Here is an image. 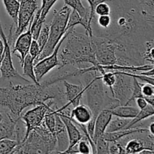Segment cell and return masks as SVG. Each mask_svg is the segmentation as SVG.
Masks as SVG:
<instances>
[{
	"label": "cell",
	"mask_w": 154,
	"mask_h": 154,
	"mask_svg": "<svg viewBox=\"0 0 154 154\" xmlns=\"http://www.w3.org/2000/svg\"><path fill=\"white\" fill-rule=\"evenodd\" d=\"M63 1L65 2L66 5L72 8L73 10L76 11L81 17L88 20L89 15H90V10L83 5L81 0H63Z\"/></svg>",
	"instance_id": "obj_23"
},
{
	"label": "cell",
	"mask_w": 154,
	"mask_h": 154,
	"mask_svg": "<svg viewBox=\"0 0 154 154\" xmlns=\"http://www.w3.org/2000/svg\"><path fill=\"white\" fill-rule=\"evenodd\" d=\"M111 13V8L107 2H101L97 5L95 8V14L99 16L102 15H109Z\"/></svg>",
	"instance_id": "obj_34"
},
{
	"label": "cell",
	"mask_w": 154,
	"mask_h": 154,
	"mask_svg": "<svg viewBox=\"0 0 154 154\" xmlns=\"http://www.w3.org/2000/svg\"><path fill=\"white\" fill-rule=\"evenodd\" d=\"M20 143L17 140L10 139V138H3L0 140V154L2 153H11L16 146Z\"/></svg>",
	"instance_id": "obj_27"
},
{
	"label": "cell",
	"mask_w": 154,
	"mask_h": 154,
	"mask_svg": "<svg viewBox=\"0 0 154 154\" xmlns=\"http://www.w3.org/2000/svg\"><path fill=\"white\" fill-rule=\"evenodd\" d=\"M154 114V108L153 105H147V106L144 109L139 110L138 113L137 114V115L135 117L132 118V120H130V122L129 123V124L126 126L124 129H129L133 128L134 126L138 123L139 122L142 121V120H145V119L149 118V117H153Z\"/></svg>",
	"instance_id": "obj_21"
},
{
	"label": "cell",
	"mask_w": 154,
	"mask_h": 154,
	"mask_svg": "<svg viewBox=\"0 0 154 154\" xmlns=\"http://www.w3.org/2000/svg\"><path fill=\"white\" fill-rule=\"evenodd\" d=\"M100 78L104 85L108 87V89L112 87L116 81V75L113 71H108V72H105L101 74Z\"/></svg>",
	"instance_id": "obj_30"
},
{
	"label": "cell",
	"mask_w": 154,
	"mask_h": 154,
	"mask_svg": "<svg viewBox=\"0 0 154 154\" xmlns=\"http://www.w3.org/2000/svg\"><path fill=\"white\" fill-rule=\"evenodd\" d=\"M58 0H42V7L39 9L40 10V17H39L38 22L40 23H44L45 22L47 15L51 11V8L54 6Z\"/></svg>",
	"instance_id": "obj_26"
},
{
	"label": "cell",
	"mask_w": 154,
	"mask_h": 154,
	"mask_svg": "<svg viewBox=\"0 0 154 154\" xmlns=\"http://www.w3.org/2000/svg\"><path fill=\"white\" fill-rule=\"evenodd\" d=\"M49 29H50V24L44 23L42 24V29L39 32L38 37L37 38V42L39 45V47L41 48V51H42L43 48H45V45H46L47 42H48V36H49Z\"/></svg>",
	"instance_id": "obj_28"
},
{
	"label": "cell",
	"mask_w": 154,
	"mask_h": 154,
	"mask_svg": "<svg viewBox=\"0 0 154 154\" xmlns=\"http://www.w3.org/2000/svg\"><path fill=\"white\" fill-rule=\"evenodd\" d=\"M63 85L66 89V92H65L66 99L68 101V102L60 108H57V111H63V110L66 109V108H69V105H72L74 108V107L81 104L83 95L84 93V86L83 84L76 85V84H70L66 80H63Z\"/></svg>",
	"instance_id": "obj_11"
},
{
	"label": "cell",
	"mask_w": 154,
	"mask_h": 154,
	"mask_svg": "<svg viewBox=\"0 0 154 154\" xmlns=\"http://www.w3.org/2000/svg\"><path fill=\"white\" fill-rule=\"evenodd\" d=\"M147 132H148V129L132 128V129H122V130L116 131V132H105L102 137L104 138V139H105L108 142H116V141H120L122 138H124L125 137H127L129 135Z\"/></svg>",
	"instance_id": "obj_19"
},
{
	"label": "cell",
	"mask_w": 154,
	"mask_h": 154,
	"mask_svg": "<svg viewBox=\"0 0 154 154\" xmlns=\"http://www.w3.org/2000/svg\"><path fill=\"white\" fill-rule=\"evenodd\" d=\"M42 51H41V48L39 47V45L38 44L37 41L32 39L31 42V45H30L29 49V54L34 59V60H35L38 57V56L41 54Z\"/></svg>",
	"instance_id": "obj_36"
},
{
	"label": "cell",
	"mask_w": 154,
	"mask_h": 154,
	"mask_svg": "<svg viewBox=\"0 0 154 154\" xmlns=\"http://www.w3.org/2000/svg\"><path fill=\"white\" fill-rule=\"evenodd\" d=\"M66 39V45L58 54V69L69 65L77 69H86L90 67L89 65H99L93 51L91 37L87 33L78 32L73 28Z\"/></svg>",
	"instance_id": "obj_2"
},
{
	"label": "cell",
	"mask_w": 154,
	"mask_h": 154,
	"mask_svg": "<svg viewBox=\"0 0 154 154\" xmlns=\"http://www.w3.org/2000/svg\"><path fill=\"white\" fill-rule=\"evenodd\" d=\"M17 120L18 119L14 118L10 113L5 112L4 117L0 123V140L3 138L16 140V125Z\"/></svg>",
	"instance_id": "obj_16"
},
{
	"label": "cell",
	"mask_w": 154,
	"mask_h": 154,
	"mask_svg": "<svg viewBox=\"0 0 154 154\" xmlns=\"http://www.w3.org/2000/svg\"><path fill=\"white\" fill-rule=\"evenodd\" d=\"M28 27V29L26 32L21 33L17 37V40L14 45L13 51H11L13 54H16V53L18 54H17V56L20 59V66H22L25 57L29 54V49L32 41V35L29 24Z\"/></svg>",
	"instance_id": "obj_13"
},
{
	"label": "cell",
	"mask_w": 154,
	"mask_h": 154,
	"mask_svg": "<svg viewBox=\"0 0 154 154\" xmlns=\"http://www.w3.org/2000/svg\"><path fill=\"white\" fill-rule=\"evenodd\" d=\"M55 104L57 103L54 100H48L46 102L41 104V105H35L34 108L26 111L23 115L21 116V120L24 122V124L26 126L25 136H24L23 139L22 140L21 142H23L27 138L29 133L32 129L39 126L43 123L47 111L51 107L54 106Z\"/></svg>",
	"instance_id": "obj_6"
},
{
	"label": "cell",
	"mask_w": 154,
	"mask_h": 154,
	"mask_svg": "<svg viewBox=\"0 0 154 154\" xmlns=\"http://www.w3.org/2000/svg\"><path fill=\"white\" fill-rule=\"evenodd\" d=\"M116 75V81L109 89L111 96L120 102V105L126 104L132 93V78L125 75L122 71H113Z\"/></svg>",
	"instance_id": "obj_9"
},
{
	"label": "cell",
	"mask_w": 154,
	"mask_h": 154,
	"mask_svg": "<svg viewBox=\"0 0 154 154\" xmlns=\"http://www.w3.org/2000/svg\"><path fill=\"white\" fill-rule=\"evenodd\" d=\"M4 115H5V112H1V111H0V123H1L3 117H4Z\"/></svg>",
	"instance_id": "obj_42"
},
{
	"label": "cell",
	"mask_w": 154,
	"mask_h": 154,
	"mask_svg": "<svg viewBox=\"0 0 154 154\" xmlns=\"http://www.w3.org/2000/svg\"><path fill=\"white\" fill-rule=\"evenodd\" d=\"M111 21H112V17L109 14L99 16L97 22L101 28L104 29H108L110 27V26H111Z\"/></svg>",
	"instance_id": "obj_35"
},
{
	"label": "cell",
	"mask_w": 154,
	"mask_h": 154,
	"mask_svg": "<svg viewBox=\"0 0 154 154\" xmlns=\"http://www.w3.org/2000/svg\"><path fill=\"white\" fill-rule=\"evenodd\" d=\"M69 117L73 122H76L81 124H87L88 122L93 118V114L87 105L79 104L77 106L74 107L71 111Z\"/></svg>",
	"instance_id": "obj_18"
},
{
	"label": "cell",
	"mask_w": 154,
	"mask_h": 154,
	"mask_svg": "<svg viewBox=\"0 0 154 154\" xmlns=\"http://www.w3.org/2000/svg\"><path fill=\"white\" fill-rule=\"evenodd\" d=\"M135 102H136L137 105H138V108L140 110L145 108L148 105V103H147V102L144 98H138V99H135Z\"/></svg>",
	"instance_id": "obj_38"
},
{
	"label": "cell",
	"mask_w": 154,
	"mask_h": 154,
	"mask_svg": "<svg viewBox=\"0 0 154 154\" xmlns=\"http://www.w3.org/2000/svg\"><path fill=\"white\" fill-rule=\"evenodd\" d=\"M3 4L10 17L13 20L14 23L17 24V13L19 9V2L18 0H2Z\"/></svg>",
	"instance_id": "obj_24"
},
{
	"label": "cell",
	"mask_w": 154,
	"mask_h": 154,
	"mask_svg": "<svg viewBox=\"0 0 154 154\" xmlns=\"http://www.w3.org/2000/svg\"><path fill=\"white\" fill-rule=\"evenodd\" d=\"M112 117L113 115L111 111L108 109L102 110L98 114L95 120L94 135L93 138V142H96L99 137L102 136L105 134L110 121L112 120Z\"/></svg>",
	"instance_id": "obj_17"
},
{
	"label": "cell",
	"mask_w": 154,
	"mask_h": 154,
	"mask_svg": "<svg viewBox=\"0 0 154 154\" xmlns=\"http://www.w3.org/2000/svg\"><path fill=\"white\" fill-rule=\"evenodd\" d=\"M149 132H150L151 135H154V123L153 121L151 122V123H150V125L149 126V129H148Z\"/></svg>",
	"instance_id": "obj_41"
},
{
	"label": "cell",
	"mask_w": 154,
	"mask_h": 154,
	"mask_svg": "<svg viewBox=\"0 0 154 154\" xmlns=\"http://www.w3.org/2000/svg\"><path fill=\"white\" fill-rule=\"evenodd\" d=\"M131 119L127 118H121V117H117L115 120L110 121L108 127L106 129L105 132H113L116 131L122 130L126 128V126L129 124Z\"/></svg>",
	"instance_id": "obj_25"
},
{
	"label": "cell",
	"mask_w": 154,
	"mask_h": 154,
	"mask_svg": "<svg viewBox=\"0 0 154 154\" xmlns=\"http://www.w3.org/2000/svg\"><path fill=\"white\" fill-rule=\"evenodd\" d=\"M77 148H78V153H92L91 145L84 135H83V138L77 144Z\"/></svg>",
	"instance_id": "obj_32"
},
{
	"label": "cell",
	"mask_w": 154,
	"mask_h": 154,
	"mask_svg": "<svg viewBox=\"0 0 154 154\" xmlns=\"http://www.w3.org/2000/svg\"><path fill=\"white\" fill-rule=\"evenodd\" d=\"M154 135H148L147 138H134L131 139L124 146L126 153H141L144 150H150L154 151Z\"/></svg>",
	"instance_id": "obj_14"
},
{
	"label": "cell",
	"mask_w": 154,
	"mask_h": 154,
	"mask_svg": "<svg viewBox=\"0 0 154 154\" xmlns=\"http://www.w3.org/2000/svg\"><path fill=\"white\" fill-rule=\"evenodd\" d=\"M113 116L121 118L132 119L137 115L139 109L136 107L131 105H119L117 108L110 110Z\"/></svg>",
	"instance_id": "obj_20"
},
{
	"label": "cell",
	"mask_w": 154,
	"mask_h": 154,
	"mask_svg": "<svg viewBox=\"0 0 154 154\" xmlns=\"http://www.w3.org/2000/svg\"><path fill=\"white\" fill-rule=\"evenodd\" d=\"M96 153H109V142L104 139L102 136L99 137L95 142Z\"/></svg>",
	"instance_id": "obj_33"
},
{
	"label": "cell",
	"mask_w": 154,
	"mask_h": 154,
	"mask_svg": "<svg viewBox=\"0 0 154 154\" xmlns=\"http://www.w3.org/2000/svg\"><path fill=\"white\" fill-rule=\"evenodd\" d=\"M55 135L57 138V153H63V152L68 148L69 144V137H68L66 128L61 118L58 115L55 110Z\"/></svg>",
	"instance_id": "obj_15"
},
{
	"label": "cell",
	"mask_w": 154,
	"mask_h": 154,
	"mask_svg": "<svg viewBox=\"0 0 154 154\" xmlns=\"http://www.w3.org/2000/svg\"><path fill=\"white\" fill-rule=\"evenodd\" d=\"M87 2L90 5V15H89L88 19V26L90 29H92V23H93V20H94L95 16H96V14H95V8H96V5L101 2H111V0H87Z\"/></svg>",
	"instance_id": "obj_31"
},
{
	"label": "cell",
	"mask_w": 154,
	"mask_h": 154,
	"mask_svg": "<svg viewBox=\"0 0 154 154\" xmlns=\"http://www.w3.org/2000/svg\"><path fill=\"white\" fill-rule=\"evenodd\" d=\"M38 0H18L19 9L17 13V28L14 33H12V39H15L19 35L27 29L30 21L38 9Z\"/></svg>",
	"instance_id": "obj_8"
},
{
	"label": "cell",
	"mask_w": 154,
	"mask_h": 154,
	"mask_svg": "<svg viewBox=\"0 0 154 154\" xmlns=\"http://www.w3.org/2000/svg\"><path fill=\"white\" fill-rule=\"evenodd\" d=\"M109 153H119V148L116 142H109Z\"/></svg>",
	"instance_id": "obj_39"
},
{
	"label": "cell",
	"mask_w": 154,
	"mask_h": 154,
	"mask_svg": "<svg viewBox=\"0 0 154 154\" xmlns=\"http://www.w3.org/2000/svg\"><path fill=\"white\" fill-rule=\"evenodd\" d=\"M48 100H54L56 103L64 105L66 95L64 90L57 84L45 86L40 84L9 85L0 87V107L6 108L14 119L20 118L21 114L28 107L38 105Z\"/></svg>",
	"instance_id": "obj_1"
},
{
	"label": "cell",
	"mask_w": 154,
	"mask_h": 154,
	"mask_svg": "<svg viewBox=\"0 0 154 154\" xmlns=\"http://www.w3.org/2000/svg\"><path fill=\"white\" fill-rule=\"evenodd\" d=\"M72 29L73 28L69 29L66 32V33H65L64 35L63 36L61 40L60 41V42L57 44L56 48H54L52 54H51L49 56L43 58L42 60H39L38 62H37V63L34 65L35 75V78L38 82L40 83L41 80L42 79V78H43L45 75H47L48 72H51V71L52 70V69H54L55 67H58V66H60V63H59L58 59V54L59 52H60V48H61L63 43L64 42V41L66 40L67 35L69 34V32H70Z\"/></svg>",
	"instance_id": "obj_10"
},
{
	"label": "cell",
	"mask_w": 154,
	"mask_h": 154,
	"mask_svg": "<svg viewBox=\"0 0 154 154\" xmlns=\"http://www.w3.org/2000/svg\"><path fill=\"white\" fill-rule=\"evenodd\" d=\"M57 145L55 133L50 132L43 122L32 129L11 153H57Z\"/></svg>",
	"instance_id": "obj_4"
},
{
	"label": "cell",
	"mask_w": 154,
	"mask_h": 154,
	"mask_svg": "<svg viewBox=\"0 0 154 154\" xmlns=\"http://www.w3.org/2000/svg\"><path fill=\"white\" fill-rule=\"evenodd\" d=\"M71 11L72 9L66 5H65L59 11H54V17L52 21L50 23L49 36H48V42L41 54L34 60V64L52 54L54 48L66 33V26Z\"/></svg>",
	"instance_id": "obj_5"
},
{
	"label": "cell",
	"mask_w": 154,
	"mask_h": 154,
	"mask_svg": "<svg viewBox=\"0 0 154 154\" xmlns=\"http://www.w3.org/2000/svg\"><path fill=\"white\" fill-rule=\"evenodd\" d=\"M81 76H83L82 84L84 86V93L86 95L87 105L91 110L93 119L96 120L102 110H112L120 105L117 99L109 95L99 72L90 71Z\"/></svg>",
	"instance_id": "obj_3"
},
{
	"label": "cell",
	"mask_w": 154,
	"mask_h": 154,
	"mask_svg": "<svg viewBox=\"0 0 154 154\" xmlns=\"http://www.w3.org/2000/svg\"><path fill=\"white\" fill-rule=\"evenodd\" d=\"M56 112L58 114V115L60 116V118H61L62 121L63 122V123H64L65 126H66L68 137H69V144L68 148L63 152V153H65L66 151L69 150L71 148H72L74 146L76 145V144H78V141L83 138V134L81 133V132L80 131V129H78V126H77L76 125L73 123V121L71 120L69 114H66V113H64L63 111H56Z\"/></svg>",
	"instance_id": "obj_12"
},
{
	"label": "cell",
	"mask_w": 154,
	"mask_h": 154,
	"mask_svg": "<svg viewBox=\"0 0 154 154\" xmlns=\"http://www.w3.org/2000/svg\"><path fill=\"white\" fill-rule=\"evenodd\" d=\"M34 59L28 54L24 58L23 64L21 66L23 70V75L29 78L34 82V84H40V83L38 82L36 80L34 72Z\"/></svg>",
	"instance_id": "obj_22"
},
{
	"label": "cell",
	"mask_w": 154,
	"mask_h": 154,
	"mask_svg": "<svg viewBox=\"0 0 154 154\" xmlns=\"http://www.w3.org/2000/svg\"><path fill=\"white\" fill-rule=\"evenodd\" d=\"M0 36L2 39L3 44H4L3 59L0 64V75L1 77L3 79L18 78V79H20L26 82H29V80L20 75L19 72L14 66L10 46L11 42H9L8 38H7V36L5 35L1 20H0Z\"/></svg>",
	"instance_id": "obj_7"
},
{
	"label": "cell",
	"mask_w": 154,
	"mask_h": 154,
	"mask_svg": "<svg viewBox=\"0 0 154 154\" xmlns=\"http://www.w3.org/2000/svg\"><path fill=\"white\" fill-rule=\"evenodd\" d=\"M153 40L150 39L146 42L145 51L143 53V60L150 63L151 65L154 63V57H153Z\"/></svg>",
	"instance_id": "obj_29"
},
{
	"label": "cell",
	"mask_w": 154,
	"mask_h": 154,
	"mask_svg": "<svg viewBox=\"0 0 154 154\" xmlns=\"http://www.w3.org/2000/svg\"><path fill=\"white\" fill-rule=\"evenodd\" d=\"M141 92L144 96V99L148 97L154 96V87L153 84H141Z\"/></svg>",
	"instance_id": "obj_37"
},
{
	"label": "cell",
	"mask_w": 154,
	"mask_h": 154,
	"mask_svg": "<svg viewBox=\"0 0 154 154\" xmlns=\"http://www.w3.org/2000/svg\"><path fill=\"white\" fill-rule=\"evenodd\" d=\"M140 75H145V76H149V77L153 76V69H150V70H148V71H144V72H141V73H140Z\"/></svg>",
	"instance_id": "obj_40"
}]
</instances>
